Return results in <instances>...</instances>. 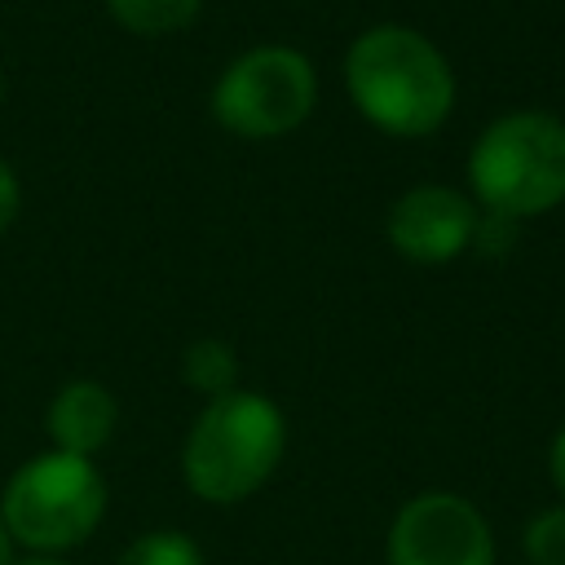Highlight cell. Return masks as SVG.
Instances as JSON below:
<instances>
[{
    "label": "cell",
    "mask_w": 565,
    "mask_h": 565,
    "mask_svg": "<svg viewBox=\"0 0 565 565\" xmlns=\"http://www.w3.org/2000/svg\"><path fill=\"white\" fill-rule=\"evenodd\" d=\"M344 88L353 110L384 137H433L459 97L450 57L415 26L375 22L344 49Z\"/></svg>",
    "instance_id": "obj_1"
},
{
    "label": "cell",
    "mask_w": 565,
    "mask_h": 565,
    "mask_svg": "<svg viewBox=\"0 0 565 565\" xmlns=\"http://www.w3.org/2000/svg\"><path fill=\"white\" fill-rule=\"evenodd\" d=\"M287 455V415L256 388L207 397L181 441V481L194 499L230 508L252 499Z\"/></svg>",
    "instance_id": "obj_2"
},
{
    "label": "cell",
    "mask_w": 565,
    "mask_h": 565,
    "mask_svg": "<svg viewBox=\"0 0 565 565\" xmlns=\"http://www.w3.org/2000/svg\"><path fill=\"white\" fill-rule=\"evenodd\" d=\"M468 194L481 212L530 221L565 203V119L552 110H508L468 150Z\"/></svg>",
    "instance_id": "obj_3"
},
{
    "label": "cell",
    "mask_w": 565,
    "mask_h": 565,
    "mask_svg": "<svg viewBox=\"0 0 565 565\" xmlns=\"http://www.w3.org/2000/svg\"><path fill=\"white\" fill-rule=\"evenodd\" d=\"M110 490L93 459L44 450L31 455L0 490V521L13 543L44 556H66L88 543L106 516Z\"/></svg>",
    "instance_id": "obj_4"
},
{
    "label": "cell",
    "mask_w": 565,
    "mask_h": 565,
    "mask_svg": "<svg viewBox=\"0 0 565 565\" xmlns=\"http://www.w3.org/2000/svg\"><path fill=\"white\" fill-rule=\"evenodd\" d=\"M212 119L247 141L296 132L318 106V66L296 44H252L212 84Z\"/></svg>",
    "instance_id": "obj_5"
},
{
    "label": "cell",
    "mask_w": 565,
    "mask_h": 565,
    "mask_svg": "<svg viewBox=\"0 0 565 565\" xmlns=\"http://www.w3.org/2000/svg\"><path fill=\"white\" fill-rule=\"evenodd\" d=\"M388 565H494V530L486 512L455 490L411 494L384 534Z\"/></svg>",
    "instance_id": "obj_6"
},
{
    "label": "cell",
    "mask_w": 565,
    "mask_h": 565,
    "mask_svg": "<svg viewBox=\"0 0 565 565\" xmlns=\"http://www.w3.org/2000/svg\"><path fill=\"white\" fill-rule=\"evenodd\" d=\"M477 216L472 194L441 181H419L393 199L384 234L388 247L411 265H450L472 247Z\"/></svg>",
    "instance_id": "obj_7"
},
{
    "label": "cell",
    "mask_w": 565,
    "mask_h": 565,
    "mask_svg": "<svg viewBox=\"0 0 565 565\" xmlns=\"http://www.w3.org/2000/svg\"><path fill=\"white\" fill-rule=\"evenodd\" d=\"M119 428V397L102 380H66L44 406V433L53 450L66 455H102Z\"/></svg>",
    "instance_id": "obj_8"
},
{
    "label": "cell",
    "mask_w": 565,
    "mask_h": 565,
    "mask_svg": "<svg viewBox=\"0 0 565 565\" xmlns=\"http://www.w3.org/2000/svg\"><path fill=\"white\" fill-rule=\"evenodd\" d=\"M181 384L203 397H221V393L238 388V353L221 335L190 340L181 349Z\"/></svg>",
    "instance_id": "obj_9"
},
{
    "label": "cell",
    "mask_w": 565,
    "mask_h": 565,
    "mask_svg": "<svg viewBox=\"0 0 565 565\" xmlns=\"http://www.w3.org/2000/svg\"><path fill=\"white\" fill-rule=\"evenodd\" d=\"M106 13L132 35H172L194 26L203 0H106Z\"/></svg>",
    "instance_id": "obj_10"
},
{
    "label": "cell",
    "mask_w": 565,
    "mask_h": 565,
    "mask_svg": "<svg viewBox=\"0 0 565 565\" xmlns=\"http://www.w3.org/2000/svg\"><path fill=\"white\" fill-rule=\"evenodd\" d=\"M115 565H207V561L185 530H146L115 556Z\"/></svg>",
    "instance_id": "obj_11"
},
{
    "label": "cell",
    "mask_w": 565,
    "mask_h": 565,
    "mask_svg": "<svg viewBox=\"0 0 565 565\" xmlns=\"http://www.w3.org/2000/svg\"><path fill=\"white\" fill-rule=\"evenodd\" d=\"M521 552L530 565H565V503L539 508L521 530Z\"/></svg>",
    "instance_id": "obj_12"
},
{
    "label": "cell",
    "mask_w": 565,
    "mask_h": 565,
    "mask_svg": "<svg viewBox=\"0 0 565 565\" xmlns=\"http://www.w3.org/2000/svg\"><path fill=\"white\" fill-rule=\"evenodd\" d=\"M18 212H22V181H18V172L0 159V234L18 221Z\"/></svg>",
    "instance_id": "obj_13"
},
{
    "label": "cell",
    "mask_w": 565,
    "mask_h": 565,
    "mask_svg": "<svg viewBox=\"0 0 565 565\" xmlns=\"http://www.w3.org/2000/svg\"><path fill=\"white\" fill-rule=\"evenodd\" d=\"M547 477H552V486H556V494H561V503H565V424H561L556 437L547 441Z\"/></svg>",
    "instance_id": "obj_14"
},
{
    "label": "cell",
    "mask_w": 565,
    "mask_h": 565,
    "mask_svg": "<svg viewBox=\"0 0 565 565\" xmlns=\"http://www.w3.org/2000/svg\"><path fill=\"white\" fill-rule=\"evenodd\" d=\"M13 565H71L62 556H44V552H26V556H13Z\"/></svg>",
    "instance_id": "obj_15"
},
{
    "label": "cell",
    "mask_w": 565,
    "mask_h": 565,
    "mask_svg": "<svg viewBox=\"0 0 565 565\" xmlns=\"http://www.w3.org/2000/svg\"><path fill=\"white\" fill-rule=\"evenodd\" d=\"M0 565H13V539L4 530V521H0Z\"/></svg>",
    "instance_id": "obj_16"
},
{
    "label": "cell",
    "mask_w": 565,
    "mask_h": 565,
    "mask_svg": "<svg viewBox=\"0 0 565 565\" xmlns=\"http://www.w3.org/2000/svg\"><path fill=\"white\" fill-rule=\"evenodd\" d=\"M0 102H4V75H0Z\"/></svg>",
    "instance_id": "obj_17"
}]
</instances>
